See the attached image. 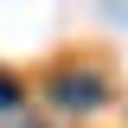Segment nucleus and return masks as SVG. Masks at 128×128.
Instances as JSON below:
<instances>
[{"label": "nucleus", "instance_id": "nucleus-1", "mask_svg": "<svg viewBox=\"0 0 128 128\" xmlns=\"http://www.w3.org/2000/svg\"><path fill=\"white\" fill-rule=\"evenodd\" d=\"M45 96L58 102V109H70V115H96V109H109L115 90H109V77L83 58V64H58V70L45 77Z\"/></svg>", "mask_w": 128, "mask_h": 128}, {"label": "nucleus", "instance_id": "nucleus-2", "mask_svg": "<svg viewBox=\"0 0 128 128\" xmlns=\"http://www.w3.org/2000/svg\"><path fill=\"white\" fill-rule=\"evenodd\" d=\"M19 102V77H0V109H13Z\"/></svg>", "mask_w": 128, "mask_h": 128}]
</instances>
